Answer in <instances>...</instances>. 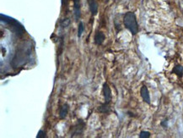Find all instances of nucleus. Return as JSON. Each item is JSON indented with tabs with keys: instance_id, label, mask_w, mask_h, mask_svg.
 Returning a JSON list of instances; mask_svg holds the SVG:
<instances>
[{
	"instance_id": "nucleus-1",
	"label": "nucleus",
	"mask_w": 183,
	"mask_h": 138,
	"mask_svg": "<svg viewBox=\"0 0 183 138\" xmlns=\"http://www.w3.org/2000/svg\"><path fill=\"white\" fill-rule=\"evenodd\" d=\"M123 24L126 29L132 33L133 36H135L139 33V23L137 20L136 14L134 12H127L123 16Z\"/></svg>"
},
{
	"instance_id": "nucleus-2",
	"label": "nucleus",
	"mask_w": 183,
	"mask_h": 138,
	"mask_svg": "<svg viewBox=\"0 0 183 138\" xmlns=\"http://www.w3.org/2000/svg\"><path fill=\"white\" fill-rule=\"evenodd\" d=\"M86 124L83 120L79 119L77 120V123L75 125L71 126L70 128V136L71 137H76V136H80L84 134L85 130Z\"/></svg>"
},
{
	"instance_id": "nucleus-3",
	"label": "nucleus",
	"mask_w": 183,
	"mask_h": 138,
	"mask_svg": "<svg viewBox=\"0 0 183 138\" xmlns=\"http://www.w3.org/2000/svg\"><path fill=\"white\" fill-rule=\"evenodd\" d=\"M103 95H104V98H105V102L107 104H110L112 100V90L106 82L103 84Z\"/></svg>"
},
{
	"instance_id": "nucleus-4",
	"label": "nucleus",
	"mask_w": 183,
	"mask_h": 138,
	"mask_svg": "<svg viewBox=\"0 0 183 138\" xmlns=\"http://www.w3.org/2000/svg\"><path fill=\"white\" fill-rule=\"evenodd\" d=\"M140 96L143 98V102H146L147 104H150V102H151L150 94H149V91L148 89V87L145 85L142 86V87L140 88Z\"/></svg>"
},
{
	"instance_id": "nucleus-5",
	"label": "nucleus",
	"mask_w": 183,
	"mask_h": 138,
	"mask_svg": "<svg viewBox=\"0 0 183 138\" xmlns=\"http://www.w3.org/2000/svg\"><path fill=\"white\" fill-rule=\"evenodd\" d=\"M105 40H106V36H105L104 32L100 31H96L94 38V43L97 45V46H100V45L103 44V42H104Z\"/></svg>"
},
{
	"instance_id": "nucleus-6",
	"label": "nucleus",
	"mask_w": 183,
	"mask_h": 138,
	"mask_svg": "<svg viewBox=\"0 0 183 138\" xmlns=\"http://www.w3.org/2000/svg\"><path fill=\"white\" fill-rule=\"evenodd\" d=\"M74 10L76 20H79L81 17L80 0H74Z\"/></svg>"
},
{
	"instance_id": "nucleus-7",
	"label": "nucleus",
	"mask_w": 183,
	"mask_h": 138,
	"mask_svg": "<svg viewBox=\"0 0 183 138\" xmlns=\"http://www.w3.org/2000/svg\"><path fill=\"white\" fill-rule=\"evenodd\" d=\"M89 11L93 16H95L98 14L99 6L96 0H89Z\"/></svg>"
},
{
	"instance_id": "nucleus-8",
	"label": "nucleus",
	"mask_w": 183,
	"mask_h": 138,
	"mask_svg": "<svg viewBox=\"0 0 183 138\" xmlns=\"http://www.w3.org/2000/svg\"><path fill=\"white\" fill-rule=\"evenodd\" d=\"M69 111V106L68 105V103H64L62 107L60 108V110H59V117L60 119H65L67 117Z\"/></svg>"
},
{
	"instance_id": "nucleus-9",
	"label": "nucleus",
	"mask_w": 183,
	"mask_h": 138,
	"mask_svg": "<svg viewBox=\"0 0 183 138\" xmlns=\"http://www.w3.org/2000/svg\"><path fill=\"white\" fill-rule=\"evenodd\" d=\"M98 111L101 114H108L111 113V105L110 104H107L106 102L102 103L100 107L98 108Z\"/></svg>"
},
{
	"instance_id": "nucleus-10",
	"label": "nucleus",
	"mask_w": 183,
	"mask_h": 138,
	"mask_svg": "<svg viewBox=\"0 0 183 138\" xmlns=\"http://www.w3.org/2000/svg\"><path fill=\"white\" fill-rule=\"evenodd\" d=\"M172 73L176 74L178 77H182L183 76V66L181 64H176L172 69Z\"/></svg>"
},
{
	"instance_id": "nucleus-11",
	"label": "nucleus",
	"mask_w": 183,
	"mask_h": 138,
	"mask_svg": "<svg viewBox=\"0 0 183 138\" xmlns=\"http://www.w3.org/2000/svg\"><path fill=\"white\" fill-rule=\"evenodd\" d=\"M85 31V27H84V23L80 21L79 24V27H78V37H81L82 34Z\"/></svg>"
},
{
	"instance_id": "nucleus-12",
	"label": "nucleus",
	"mask_w": 183,
	"mask_h": 138,
	"mask_svg": "<svg viewBox=\"0 0 183 138\" xmlns=\"http://www.w3.org/2000/svg\"><path fill=\"white\" fill-rule=\"evenodd\" d=\"M150 132L147 131V130H142L140 133H139V138H148L150 137Z\"/></svg>"
},
{
	"instance_id": "nucleus-13",
	"label": "nucleus",
	"mask_w": 183,
	"mask_h": 138,
	"mask_svg": "<svg viewBox=\"0 0 183 138\" xmlns=\"http://www.w3.org/2000/svg\"><path fill=\"white\" fill-rule=\"evenodd\" d=\"M69 24H70V20H69L68 19H64V20H61V22H60V26H61L62 28H66V27L69 25Z\"/></svg>"
},
{
	"instance_id": "nucleus-14",
	"label": "nucleus",
	"mask_w": 183,
	"mask_h": 138,
	"mask_svg": "<svg viewBox=\"0 0 183 138\" xmlns=\"http://www.w3.org/2000/svg\"><path fill=\"white\" fill-rule=\"evenodd\" d=\"M46 137V133L43 130H40L37 133V136H36V138H45Z\"/></svg>"
},
{
	"instance_id": "nucleus-15",
	"label": "nucleus",
	"mask_w": 183,
	"mask_h": 138,
	"mask_svg": "<svg viewBox=\"0 0 183 138\" xmlns=\"http://www.w3.org/2000/svg\"><path fill=\"white\" fill-rule=\"evenodd\" d=\"M167 123H168V120H163V121H161L160 123V125L163 127V128H165V129H166L167 128V126H168V125H167Z\"/></svg>"
},
{
	"instance_id": "nucleus-16",
	"label": "nucleus",
	"mask_w": 183,
	"mask_h": 138,
	"mask_svg": "<svg viewBox=\"0 0 183 138\" xmlns=\"http://www.w3.org/2000/svg\"><path fill=\"white\" fill-rule=\"evenodd\" d=\"M109 2V0H105V3H108Z\"/></svg>"
}]
</instances>
